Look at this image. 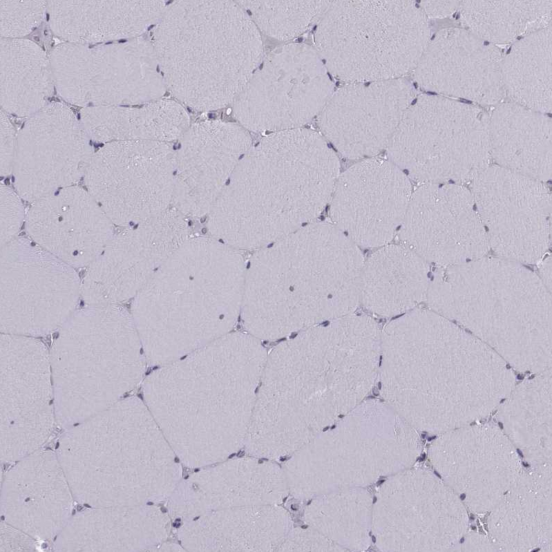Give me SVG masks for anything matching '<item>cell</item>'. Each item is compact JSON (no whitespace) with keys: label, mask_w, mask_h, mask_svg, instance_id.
I'll use <instances>...</instances> for the list:
<instances>
[{"label":"cell","mask_w":552,"mask_h":552,"mask_svg":"<svg viewBox=\"0 0 552 552\" xmlns=\"http://www.w3.org/2000/svg\"><path fill=\"white\" fill-rule=\"evenodd\" d=\"M551 256H549L542 260L540 266V272L543 278L549 283H551Z\"/></svg>","instance_id":"cb8c5ba5"},{"label":"cell","mask_w":552,"mask_h":552,"mask_svg":"<svg viewBox=\"0 0 552 552\" xmlns=\"http://www.w3.org/2000/svg\"><path fill=\"white\" fill-rule=\"evenodd\" d=\"M498 425H499V428H500L501 429H503L504 426H503V423H502V422H499V423H498Z\"/></svg>","instance_id":"f546056e"},{"label":"cell","mask_w":552,"mask_h":552,"mask_svg":"<svg viewBox=\"0 0 552 552\" xmlns=\"http://www.w3.org/2000/svg\"><path fill=\"white\" fill-rule=\"evenodd\" d=\"M470 527H471V529H472V530H473V531H476V529H477V528H476V526H473V525H471V526H470Z\"/></svg>","instance_id":"d6a6232c"},{"label":"cell","mask_w":552,"mask_h":552,"mask_svg":"<svg viewBox=\"0 0 552 552\" xmlns=\"http://www.w3.org/2000/svg\"><path fill=\"white\" fill-rule=\"evenodd\" d=\"M479 531H480V532H483V529H482L481 527H479ZM483 533H484V532H483Z\"/></svg>","instance_id":"74e56055"},{"label":"cell","mask_w":552,"mask_h":552,"mask_svg":"<svg viewBox=\"0 0 552 552\" xmlns=\"http://www.w3.org/2000/svg\"><path fill=\"white\" fill-rule=\"evenodd\" d=\"M245 267L236 249L212 236H190L156 271L146 285L162 300L164 361L230 333L241 313Z\"/></svg>","instance_id":"3957f363"},{"label":"cell","mask_w":552,"mask_h":552,"mask_svg":"<svg viewBox=\"0 0 552 552\" xmlns=\"http://www.w3.org/2000/svg\"><path fill=\"white\" fill-rule=\"evenodd\" d=\"M362 263L359 247L332 224L309 223L256 249L246 264L243 299L254 308L300 290L335 288Z\"/></svg>","instance_id":"8992f818"},{"label":"cell","mask_w":552,"mask_h":552,"mask_svg":"<svg viewBox=\"0 0 552 552\" xmlns=\"http://www.w3.org/2000/svg\"><path fill=\"white\" fill-rule=\"evenodd\" d=\"M434 473H435V475H437V476L439 478H440V479L441 478V475H439V473H437L436 470H434Z\"/></svg>","instance_id":"f1b7e54d"},{"label":"cell","mask_w":552,"mask_h":552,"mask_svg":"<svg viewBox=\"0 0 552 552\" xmlns=\"http://www.w3.org/2000/svg\"><path fill=\"white\" fill-rule=\"evenodd\" d=\"M334 91L330 73L314 48L284 44L263 57L231 104V113L255 133L301 128L319 115Z\"/></svg>","instance_id":"52a82bcc"},{"label":"cell","mask_w":552,"mask_h":552,"mask_svg":"<svg viewBox=\"0 0 552 552\" xmlns=\"http://www.w3.org/2000/svg\"><path fill=\"white\" fill-rule=\"evenodd\" d=\"M50 59L61 97L84 108L142 104L167 89L152 41L142 37L98 45L64 42Z\"/></svg>","instance_id":"5b68a950"},{"label":"cell","mask_w":552,"mask_h":552,"mask_svg":"<svg viewBox=\"0 0 552 552\" xmlns=\"http://www.w3.org/2000/svg\"><path fill=\"white\" fill-rule=\"evenodd\" d=\"M25 224L36 244L74 265L92 263L115 234L113 223L97 201L77 184L32 202Z\"/></svg>","instance_id":"9a60e30c"},{"label":"cell","mask_w":552,"mask_h":552,"mask_svg":"<svg viewBox=\"0 0 552 552\" xmlns=\"http://www.w3.org/2000/svg\"><path fill=\"white\" fill-rule=\"evenodd\" d=\"M339 161L309 129L270 133L242 157L208 214L211 236L258 249L307 225L329 203Z\"/></svg>","instance_id":"6da1fadb"},{"label":"cell","mask_w":552,"mask_h":552,"mask_svg":"<svg viewBox=\"0 0 552 552\" xmlns=\"http://www.w3.org/2000/svg\"><path fill=\"white\" fill-rule=\"evenodd\" d=\"M459 497H460V499H461V500H464V499L466 498V494H464V493H461V494L460 495Z\"/></svg>","instance_id":"83f0119b"},{"label":"cell","mask_w":552,"mask_h":552,"mask_svg":"<svg viewBox=\"0 0 552 552\" xmlns=\"http://www.w3.org/2000/svg\"><path fill=\"white\" fill-rule=\"evenodd\" d=\"M166 7L157 1H50L47 12L57 37L91 44L139 37L159 21Z\"/></svg>","instance_id":"e0dca14e"},{"label":"cell","mask_w":552,"mask_h":552,"mask_svg":"<svg viewBox=\"0 0 552 552\" xmlns=\"http://www.w3.org/2000/svg\"><path fill=\"white\" fill-rule=\"evenodd\" d=\"M48 1H0L1 37L21 39L29 35L42 21Z\"/></svg>","instance_id":"44dd1931"},{"label":"cell","mask_w":552,"mask_h":552,"mask_svg":"<svg viewBox=\"0 0 552 552\" xmlns=\"http://www.w3.org/2000/svg\"><path fill=\"white\" fill-rule=\"evenodd\" d=\"M522 464H523V465H524L525 467H529V464H528V463H526V462H524V461H523V462H522Z\"/></svg>","instance_id":"4dcf8cb0"},{"label":"cell","mask_w":552,"mask_h":552,"mask_svg":"<svg viewBox=\"0 0 552 552\" xmlns=\"http://www.w3.org/2000/svg\"><path fill=\"white\" fill-rule=\"evenodd\" d=\"M540 550V549L539 548H537V549H533L532 551H533V552H537V551H539Z\"/></svg>","instance_id":"e575fe53"},{"label":"cell","mask_w":552,"mask_h":552,"mask_svg":"<svg viewBox=\"0 0 552 552\" xmlns=\"http://www.w3.org/2000/svg\"><path fill=\"white\" fill-rule=\"evenodd\" d=\"M484 528L486 530V531H488V528H487V526L486 524L484 525Z\"/></svg>","instance_id":"8d00e7d4"},{"label":"cell","mask_w":552,"mask_h":552,"mask_svg":"<svg viewBox=\"0 0 552 552\" xmlns=\"http://www.w3.org/2000/svg\"><path fill=\"white\" fill-rule=\"evenodd\" d=\"M1 247L17 237L23 222L26 221L22 198L15 189L1 184Z\"/></svg>","instance_id":"7402d4cb"},{"label":"cell","mask_w":552,"mask_h":552,"mask_svg":"<svg viewBox=\"0 0 552 552\" xmlns=\"http://www.w3.org/2000/svg\"><path fill=\"white\" fill-rule=\"evenodd\" d=\"M17 134L6 113L1 111V174H12L15 157Z\"/></svg>","instance_id":"603a6c76"},{"label":"cell","mask_w":552,"mask_h":552,"mask_svg":"<svg viewBox=\"0 0 552 552\" xmlns=\"http://www.w3.org/2000/svg\"><path fill=\"white\" fill-rule=\"evenodd\" d=\"M251 146L249 131L238 124H191L175 149L172 207L187 218L208 216Z\"/></svg>","instance_id":"4fadbf2b"},{"label":"cell","mask_w":552,"mask_h":552,"mask_svg":"<svg viewBox=\"0 0 552 552\" xmlns=\"http://www.w3.org/2000/svg\"><path fill=\"white\" fill-rule=\"evenodd\" d=\"M419 30L417 12L408 2L330 1L313 39L333 76L368 82L392 79L409 69Z\"/></svg>","instance_id":"277c9868"},{"label":"cell","mask_w":552,"mask_h":552,"mask_svg":"<svg viewBox=\"0 0 552 552\" xmlns=\"http://www.w3.org/2000/svg\"><path fill=\"white\" fill-rule=\"evenodd\" d=\"M259 30L280 41L297 37L321 17L330 1L238 2Z\"/></svg>","instance_id":"ffe728a7"},{"label":"cell","mask_w":552,"mask_h":552,"mask_svg":"<svg viewBox=\"0 0 552 552\" xmlns=\"http://www.w3.org/2000/svg\"><path fill=\"white\" fill-rule=\"evenodd\" d=\"M80 118L66 104L48 102L17 133L12 180L29 202L76 185L95 153Z\"/></svg>","instance_id":"30bf717a"},{"label":"cell","mask_w":552,"mask_h":552,"mask_svg":"<svg viewBox=\"0 0 552 552\" xmlns=\"http://www.w3.org/2000/svg\"><path fill=\"white\" fill-rule=\"evenodd\" d=\"M412 191L392 162L365 159L339 175L329 201L331 224L358 247L386 246L399 231Z\"/></svg>","instance_id":"7c38bea8"},{"label":"cell","mask_w":552,"mask_h":552,"mask_svg":"<svg viewBox=\"0 0 552 552\" xmlns=\"http://www.w3.org/2000/svg\"><path fill=\"white\" fill-rule=\"evenodd\" d=\"M174 166L171 143L114 141L94 153L84 180L113 225L123 228L172 207Z\"/></svg>","instance_id":"ba28073f"},{"label":"cell","mask_w":552,"mask_h":552,"mask_svg":"<svg viewBox=\"0 0 552 552\" xmlns=\"http://www.w3.org/2000/svg\"><path fill=\"white\" fill-rule=\"evenodd\" d=\"M477 525H479V526L480 525L479 520L477 521Z\"/></svg>","instance_id":"ab89813d"},{"label":"cell","mask_w":552,"mask_h":552,"mask_svg":"<svg viewBox=\"0 0 552 552\" xmlns=\"http://www.w3.org/2000/svg\"><path fill=\"white\" fill-rule=\"evenodd\" d=\"M410 97L401 80L351 82L334 91L318 126L343 156L370 158L387 148Z\"/></svg>","instance_id":"5bb4252c"},{"label":"cell","mask_w":552,"mask_h":552,"mask_svg":"<svg viewBox=\"0 0 552 552\" xmlns=\"http://www.w3.org/2000/svg\"><path fill=\"white\" fill-rule=\"evenodd\" d=\"M426 457V453H423V454L421 455V457H419V461H422L425 460Z\"/></svg>","instance_id":"d4e9b609"},{"label":"cell","mask_w":552,"mask_h":552,"mask_svg":"<svg viewBox=\"0 0 552 552\" xmlns=\"http://www.w3.org/2000/svg\"><path fill=\"white\" fill-rule=\"evenodd\" d=\"M459 542H460L461 544H462L464 542V537H462Z\"/></svg>","instance_id":"836d02e7"},{"label":"cell","mask_w":552,"mask_h":552,"mask_svg":"<svg viewBox=\"0 0 552 552\" xmlns=\"http://www.w3.org/2000/svg\"><path fill=\"white\" fill-rule=\"evenodd\" d=\"M470 183L489 249L515 262L542 260L551 234V193L544 182L488 165Z\"/></svg>","instance_id":"9c48e42d"},{"label":"cell","mask_w":552,"mask_h":552,"mask_svg":"<svg viewBox=\"0 0 552 552\" xmlns=\"http://www.w3.org/2000/svg\"><path fill=\"white\" fill-rule=\"evenodd\" d=\"M475 423H475V421H474V422H473V423H470V426H473V425H474V424H475Z\"/></svg>","instance_id":"f35d334b"},{"label":"cell","mask_w":552,"mask_h":552,"mask_svg":"<svg viewBox=\"0 0 552 552\" xmlns=\"http://www.w3.org/2000/svg\"><path fill=\"white\" fill-rule=\"evenodd\" d=\"M470 520H475V517L473 516V514H470Z\"/></svg>","instance_id":"1f68e13d"},{"label":"cell","mask_w":552,"mask_h":552,"mask_svg":"<svg viewBox=\"0 0 552 552\" xmlns=\"http://www.w3.org/2000/svg\"><path fill=\"white\" fill-rule=\"evenodd\" d=\"M188 218L171 207L152 218L123 227L92 263L90 279L130 287L146 284L191 236Z\"/></svg>","instance_id":"2e32d148"},{"label":"cell","mask_w":552,"mask_h":552,"mask_svg":"<svg viewBox=\"0 0 552 552\" xmlns=\"http://www.w3.org/2000/svg\"><path fill=\"white\" fill-rule=\"evenodd\" d=\"M397 235L426 262L447 267L485 256L490 249L472 193L460 184H420Z\"/></svg>","instance_id":"8fae6325"},{"label":"cell","mask_w":552,"mask_h":552,"mask_svg":"<svg viewBox=\"0 0 552 552\" xmlns=\"http://www.w3.org/2000/svg\"><path fill=\"white\" fill-rule=\"evenodd\" d=\"M1 106L6 113L30 117L48 103L55 86L50 56L26 39H1Z\"/></svg>","instance_id":"d6986e66"},{"label":"cell","mask_w":552,"mask_h":552,"mask_svg":"<svg viewBox=\"0 0 552 552\" xmlns=\"http://www.w3.org/2000/svg\"><path fill=\"white\" fill-rule=\"evenodd\" d=\"M426 432H424L423 434H421V437L423 439H424L426 437Z\"/></svg>","instance_id":"d590c367"},{"label":"cell","mask_w":552,"mask_h":552,"mask_svg":"<svg viewBox=\"0 0 552 552\" xmlns=\"http://www.w3.org/2000/svg\"><path fill=\"white\" fill-rule=\"evenodd\" d=\"M152 43L167 89L200 112L231 105L263 58L260 32L229 1L171 3Z\"/></svg>","instance_id":"7a4b0ae2"},{"label":"cell","mask_w":552,"mask_h":552,"mask_svg":"<svg viewBox=\"0 0 552 552\" xmlns=\"http://www.w3.org/2000/svg\"><path fill=\"white\" fill-rule=\"evenodd\" d=\"M436 437H437L436 435H434L432 437H430L428 438V441H431L434 440Z\"/></svg>","instance_id":"4316f807"},{"label":"cell","mask_w":552,"mask_h":552,"mask_svg":"<svg viewBox=\"0 0 552 552\" xmlns=\"http://www.w3.org/2000/svg\"><path fill=\"white\" fill-rule=\"evenodd\" d=\"M517 452L520 455L521 457H524L522 452L519 448H517Z\"/></svg>","instance_id":"484cf974"},{"label":"cell","mask_w":552,"mask_h":552,"mask_svg":"<svg viewBox=\"0 0 552 552\" xmlns=\"http://www.w3.org/2000/svg\"><path fill=\"white\" fill-rule=\"evenodd\" d=\"M80 120L92 140L106 144L122 140L171 143L190 126V117L178 101L158 99L138 106L83 108Z\"/></svg>","instance_id":"ac0fdd59"}]
</instances>
